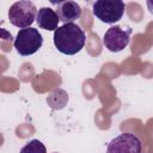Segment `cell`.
I'll return each mask as SVG.
<instances>
[{
	"label": "cell",
	"mask_w": 153,
	"mask_h": 153,
	"mask_svg": "<svg viewBox=\"0 0 153 153\" xmlns=\"http://www.w3.org/2000/svg\"><path fill=\"white\" fill-rule=\"evenodd\" d=\"M54 45L65 55H75L84 47L86 35L84 30L75 23L63 24L54 31Z\"/></svg>",
	"instance_id": "6da1fadb"
},
{
	"label": "cell",
	"mask_w": 153,
	"mask_h": 153,
	"mask_svg": "<svg viewBox=\"0 0 153 153\" xmlns=\"http://www.w3.org/2000/svg\"><path fill=\"white\" fill-rule=\"evenodd\" d=\"M14 48L22 56H29L39 50L43 44L42 33L36 27L20 29L14 38Z\"/></svg>",
	"instance_id": "7a4b0ae2"
},
{
	"label": "cell",
	"mask_w": 153,
	"mask_h": 153,
	"mask_svg": "<svg viewBox=\"0 0 153 153\" xmlns=\"http://www.w3.org/2000/svg\"><path fill=\"white\" fill-rule=\"evenodd\" d=\"M36 14L37 8L32 1H16L8 10L10 23L19 29L31 27L32 23L36 20Z\"/></svg>",
	"instance_id": "3957f363"
},
{
	"label": "cell",
	"mask_w": 153,
	"mask_h": 153,
	"mask_svg": "<svg viewBox=\"0 0 153 153\" xmlns=\"http://www.w3.org/2000/svg\"><path fill=\"white\" fill-rule=\"evenodd\" d=\"M126 10V4L123 1H108V0H98L92 5L93 16L105 24H114L122 19Z\"/></svg>",
	"instance_id": "277c9868"
},
{
	"label": "cell",
	"mask_w": 153,
	"mask_h": 153,
	"mask_svg": "<svg viewBox=\"0 0 153 153\" xmlns=\"http://www.w3.org/2000/svg\"><path fill=\"white\" fill-rule=\"evenodd\" d=\"M106 153H142V143L135 134L122 133L108 143Z\"/></svg>",
	"instance_id": "5b68a950"
},
{
	"label": "cell",
	"mask_w": 153,
	"mask_h": 153,
	"mask_svg": "<svg viewBox=\"0 0 153 153\" xmlns=\"http://www.w3.org/2000/svg\"><path fill=\"white\" fill-rule=\"evenodd\" d=\"M131 29H122L120 25H115L109 27L103 37V44L105 48L111 53H120L122 51L130 41Z\"/></svg>",
	"instance_id": "8992f818"
},
{
	"label": "cell",
	"mask_w": 153,
	"mask_h": 153,
	"mask_svg": "<svg viewBox=\"0 0 153 153\" xmlns=\"http://www.w3.org/2000/svg\"><path fill=\"white\" fill-rule=\"evenodd\" d=\"M51 4L56 6L55 12L59 17V20L63 24L73 23L81 17V7L75 1H51Z\"/></svg>",
	"instance_id": "52a82bcc"
},
{
	"label": "cell",
	"mask_w": 153,
	"mask_h": 153,
	"mask_svg": "<svg viewBox=\"0 0 153 153\" xmlns=\"http://www.w3.org/2000/svg\"><path fill=\"white\" fill-rule=\"evenodd\" d=\"M36 22L39 29L47 31H55L59 25V17L55 10L50 7H41L36 14Z\"/></svg>",
	"instance_id": "ba28073f"
},
{
	"label": "cell",
	"mask_w": 153,
	"mask_h": 153,
	"mask_svg": "<svg viewBox=\"0 0 153 153\" xmlns=\"http://www.w3.org/2000/svg\"><path fill=\"white\" fill-rule=\"evenodd\" d=\"M19 153H47V148L39 140L33 139L23 146Z\"/></svg>",
	"instance_id": "9c48e42d"
},
{
	"label": "cell",
	"mask_w": 153,
	"mask_h": 153,
	"mask_svg": "<svg viewBox=\"0 0 153 153\" xmlns=\"http://www.w3.org/2000/svg\"><path fill=\"white\" fill-rule=\"evenodd\" d=\"M13 41V36L10 31H7L4 27H0V47L5 51L11 50V43Z\"/></svg>",
	"instance_id": "30bf717a"
},
{
	"label": "cell",
	"mask_w": 153,
	"mask_h": 153,
	"mask_svg": "<svg viewBox=\"0 0 153 153\" xmlns=\"http://www.w3.org/2000/svg\"><path fill=\"white\" fill-rule=\"evenodd\" d=\"M55 153H56V152H55Z\"/></svg>",
	"instance_id": "8fae6325"
}]
</instances>
